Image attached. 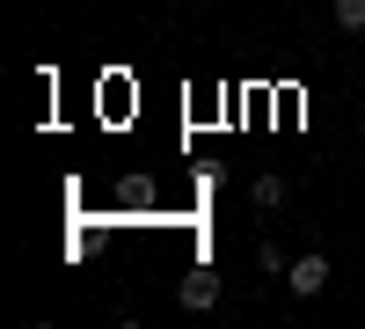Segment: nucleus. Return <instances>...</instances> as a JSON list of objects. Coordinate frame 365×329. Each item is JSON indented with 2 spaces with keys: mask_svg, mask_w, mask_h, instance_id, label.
Here are the masks:
<instances>
[{
  "mask_svg": "<svg viewBox=\"0 0 365 329\" xmlns=\"http://www.w3.org/2000/svg\"><path fill=\"white\" fill-rule=\"evenodd\" d=\"M285 285L299 293V300H314V293L329 285V256H322V249H307V256H292V263H285Z\"/></svg>",
  "mask_w": 365,
  "mask_h": 329,
  "instance_id": "f257e3e1",
  "label": "nucleus"
},
{
  "mask_svg": "<svg viewBox=\"0 0 365 329\" xmlns=\"http://www.w3.org/2000/svg\"><path fill=\"white\" fill-rule=\"evenodd\" d=\"M182 308H190V315H212V308H220V278H212V271H190V278H182Z\"/></svg>",
  "mask_w": 365,
  "mask_h": 329,
  "instance_id": "f03ea898",
  "label": "nucleus"
},
{
  "mask_svg": "<svg viewBox=\"0 0 365 329\" xmlns=\"http://www.w3.org/2000/svg\"><path fill=\"white\" fill-rule=\"evenodd\" d=\"M285 205V176H256V213H278Z\"/></svg>",
  "mask_w": 365,
  "mask_h": 329,
  "instance_id": "7ed1b4c3",
  "label": "nucleus"
},
{
  "mask_svg": "<svg viewBox=\"0 0 365 329\" xmlns=\"http://www.w3.org/2000/svg\"><path fill=\"white\" fill-rule=\"evenodd\" d=\"M336 29L358 37V29H365V0H336Z\"/></svg>",
  "mask_w": 365,
  "mask_h": 329,
  "instance_id": "20e7f679",
  "label": "nucleus"
}]
</instances>
